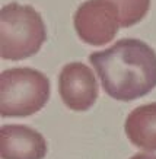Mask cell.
Returning a JSON list of instances; mask_svg holds the SVG:
<instances>
[{
  "label": "cell",
  "mask_w": 156,
  "mask_h": 159,
  "mask_svg": "<svg viewBox=\"0 0 156 159\" xmlns=\"http://www.w3.org/2000/svg\"><path fill=\"white\" fill-rule=\"evenodd\" d=\"M107 95L133 101L156 88V53L145 41L123 38L112 47L89 56Z\"/></svg>",
  "instance_id": "1"
},
{
  "label": "cell",
  "mask_w": 156,
  "mask_h": 159,
  "mask_svg": "<svg viewBox=\"0 0 156 159\" xmlns=\"http://www.w3.org/2000/svg\"><path fill=\"white\" fill-rule=\"evenodd\" d=\"M47 38L41 15L28 5L9 3L0 10V50L3 60H22L39 51Z\"/></svg>",
  "instance_id": "2"
},
{
  "label": "cell",
  "mask_w": 156,
  "mask_h": 159,
  "mask_svg": "<svg viewBox=\"0 0 156 159\" xmlns=\"http://www.w3.org/2000/svg\"><path fill=\"white\" fill-rule=\"evenodd\" d=\"M50 98V80L31 67L9 69L0 75V114L29 117L42 110Z\"/></svg>",
  "instance_id": "3"
},
{
  "label": "cell",
  "mask_w": 156,
  "mask_h": 159,
  "mask_svg": "<svg viewBox=\"0 0 156 159\" xmlns=\"http://www.w3.org/2000/svg\"><path fill=\"white\" fill-rule=\"evenodd\" d=\"M74 29L89 45H105L115 38L121 26L117 7L108 0H88L74 13Z\"/></svg>",
  "instance_id": "4"
},
{
  "label": "cell",
  "mask_w": 156,
  "mask_h": 159,
  "mask_svg": "<svg viewBox=\"0 0 156 159\" xmlns=\"http://www.w3.org/2000/svg\"><path fill=\"white\" fill-rule=\"evenodd\" d=\"M59 92L67 108L89 110L98 99V83L92 69L79 61L66 64L59 76Z\"/></svg>",
  "instance_id": "5"
},
{
  "label": "cell",
  "mask_w": 156,
  "mask_h": 159,
  "mask_svg": "<svg viewBox=\"0 0 156 159\" xmlns=\"http://www.w3.org/2000/svg\"><path fill=\"white\" fill-rule=\"evenodd\" d=\"M2 159H44L47 142L44 136L28 125L6 124L0 131Z\"/></svg>",
  "instance_id": "6"
},
{
  "label": "cell",
  "mask_w": 156,
  "mask_h": 159,
  "mask_svg": "<svg viewBox=\"0 0 156 159\" xmlns=\"http://www.w3.org/2000/svg\"><path fill=\"white\" fill-rule=\"evenodd\" d=\"M124 129L134 146L156 150V102L134 108L127 117Z\"/></svg>",
  "instance_id": "7"
},
{
  "label": "cell",
  "mask_w": 156,
  "mask_h": 159,
  "mask_svg": "<svg viewBox=\"0 0 156 159\" xmlns=\"http://www.w3.org/2000/svg\"><path fill=\"white\" fill-rule=\"evenodd\" d=\"M117 7L123 28L139 24L149 12L150 0H108Z\"/></svg>",
  "instance_id": "8"
},
{
  "label": "cell",
  "mask_w": 156,
  "mask_h": 159,
  "mask_svg": "<svg viewBox=\"0 0 156 159\" xmlns=\"http://www.w3.org/2000/svg\"><path fill=\"white\" fill-rule=\"evenodd\" d=\"M130 159H156V155H152V153H136Z\"/></svg>",
  "instance_id": "9"
}]
</instances>
